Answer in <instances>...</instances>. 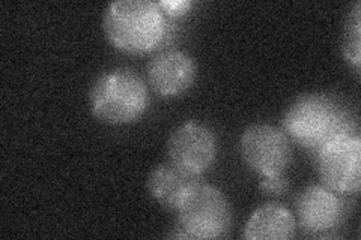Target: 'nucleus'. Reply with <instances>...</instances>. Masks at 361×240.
Masks as SVG:
<instances>
[{
    "mask_svg": "<svg viewBox=\"0 0 361 240\" xmlns=\"http://www.w3.org/2000/svg\"><path fill=\"white\" fill-rule=\"evenodd\" d=\"M298 224L312 236H322L338 227L343 218V204L326 187H309L297 198Z\"/></svg>",
    "mask_w": 361,
    "mask_h": 240,
    "instance_id": "6e6552de",
    "label": "nucleus"
},
{
    "mask_svg": "<svg viewBox=\"0 0 361 240\" xmlns=\"http://www.w3.org/2000/svg\"><path fill=\"white\" fill-rule=\"evenodd\" d=\"M104 32L116 49L142 54L154 50L166 33V20L151 0H118L107 6Z\"/></svg>",
    "mask_w": 361,
    "mask_h": 240,
    "instance_id": "f03ea898",
    "label": "nucleus"
},
{
    "mask_svg": "<svg viewBox=\"0 0 361 240\" xmlns=\"http://www.w3.org/2000/svg\"><path fill=\"white\" fill-rule=\"evenodd\" d=\"M322 184L338 194H357L361 177V140L349 134L337 137L318 152Z\"/></svg>",
    "mask_w": 361,
    "mask_h": 240,
    "instance_id": "39448f33",
    "label": "nucleus"
},
{
    "mask_svg": "<svg viewBox=\"0 0 361 240\" xmlns=\"http://www.w3.org/2000/svg\"><path fill=\"white\" fill-rule=\"evenodd\" d=\"M197 65L183 51L158 54L148 66V82L154 92L161 96H176L195 84Z\"/></svg>",
    "mask_w": 361,
    "mask_h": 240,
    "instance_id": "1a4fd4ad",
    "label": "nucleus"
},
{
    "mask_svg": "<svg viewBox=\"0 0 361 240\" xmlns=\"http://www.w3.org/2000/svg\"><path fill=\"white\" fill-rule=\"evenodd\" d=\"M360 2H357L348 15L343 37V53L346 59L351 62L357 70L361 62V30H360Z\"/></svg>",
    "mask_w": 361,
    "mask_h": 240,
    "instance_id": "f8f14e48",
    "label": "nucleus"
},
{
    "mask_svg": "<svg viewBox=\"0 0 361 240\" xmlns=\"http://www.w3.org/2000/svg\"><path fill=\"white\" fill-rule=\"evenodd\" d=\"M285 131L302 147L319 152L337 137L353 134L354 122L337 102L322 94L300 96L285 114Z\"/></svg>",
    "mask_w": 361,
    "mask_h": 240,
    "instance_id": "f257e3e1",
    "label": "nucleus"
},
{
    "mask_svg": "<svg viewBox=\"0 0 361 240\" xmlns=\"http://www.w3.org/2000/svg\"><path fill=\"white\" fill-rule=\"evenodd\" d=\"M89 102L97 119L110 125H126L137 120L148 110L149 94L137 74L118 68L95 80Z\"/></svg>",
    "mask_w": 361,
    "mask_h": 240,
    "instance_id": "7ed1b4c3",
    "label": "nucleus"
},
{
    "mask_svg": "<svg viewBox=\"0 0 361 240\" xmlns=\"http://www.w3.org/2000/svg\"><path fill=\"white\" fill-rule=\"evenodd\" d=\"M293 215L280 204H265L256 209L245 225L248 240H286L295 236Z\"/></svg>",
    "mask_w": 361,
    "mask_h": 240,
    "instance_id": "9b49d317",
    "label": "nucleus"
},
{
    "mask_svg": "<svg viewBox=\"0 0 361 240\" xmlns=\"http://www.w3.org/2000/svg\"><path fill=\"white\" fill-rule=\"evenodd\" d=\"M178 232L184 239H217L229 232L232 212L224 194L212 185L197 182L178 206Z\"/></svg>",
    "mask_w": 361,
    "mask_h": 240,
    "instance_id": "20e7f679",
    "label": "nucleus"
},
{
    "mask_svg": "<svg viewBox=\"0 0 361 240\" xmlns=\"http://www.w3.org/2000/svg\"><path fill=\"white\" fill-rule=\"evenodd\" d=\"M199 182V176L176 167L171 161L157 165L148 177L151 197L167 210H176L185 192Z\"/></svg>",
    "mask_w": 361,
    "mask_h": 240,
    "instance_id": "9d476101",
    "label": "nucleus"
},
{
    "mask_svg": "<svg viewBox=\"0 0 361 240\" xmlns=\"http://www.w3.org/2000/svg\"><path fill=\"white\" fill-rule=\"evenodd\" d=\"M158 6L171 17H178L187 13L191 8V2L188 0H163V2H158Z\"/></svg>",
    "mask_w": 361,
    "mask_h": 240,
    "instance_id": "4468645a",
    "label": "nucleus"
},
{
    "mask_svg": "<svg viewBox=\"0 0 361 240\" xmlns=\"http://www.w3.org/2000/svg\"><path fill=\"white\" fill-rule=\"evenodd\" d=\"M216 153V137L209 128L196 122L180 125L167 140L169 161L196 176L212 165Z\"/></svg>",
    "mask_w": 361,
    "mask_h": 240,
    "instance_id": "0eeeda50",
    "label": "nucleus"
},
{
    "mask_svg": "<svg viewBox=\"0 0 361 240\" xmlns=\"http://www.w3.org/2000/svg\"><path fill=\"white\" fill-rule=\"evenodd\" d=\"M259 188L265 194H268V196H281V194H285L286 189L289 188V184L281 175L264 176L261 184H259Z\"/></svg>",
    "mask_w": 361,
    "mask_h": 240,
    "instance_id": "ddd939ff",
    "label": "nucleus"
},
{
    "mask_svg": "<svg viewBox=\"0 0 361 240\" xmlns=\"http://www.w3.org/2000/svg\"><path fill=\"white\" fill-rule=\"evenodd\" d=\"M241 153L247 165L261 176L283 175L292 149L288 137L271 125H253L241 137Z\"/></svg>",
    "mask_w": 361,
    "mask_h": 240,
    "instance_id": "423d86ee",
    "label": "nucleus"
}]
</instances>
